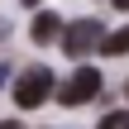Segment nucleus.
<instances>
[{
    "mask_svg": "<svg viewBox=\"0 0 129 129\" xmlns=\"http://www.w3.org/2000/svg\"><path fill=\"white\" fill-rule=\"evenodd\" d=\"M101 53H110V57H124V53H129V24L101 38Z\"/></svg>",
    "mask_w": 129,
    "mask_h": 129,
    "instance_id": "nucleus-5",
    "label": "nucleus"
},
{
    "mask_svg": "<svg viewBox=\"0 0 129 129\" xmlns=\"http://www.w3.org/2000/svg\"><path fill=\"white\" fill-rule=\"evenodd\" d=\"M48 96H53V72L48 67H24L19 81H14V105L19 110H38Z\"/></svg>",
    "mask_w": 129,
    "mask_h": 129,
    "instance_id": "nucleus-1",
    "label": "nucleus"
},
{
    "mask_svg": "<svg viewBox=\"0 0 129 129\" xmlns=\"http://www.w3.org/2000/svg\"><path fill=\"white\" fill-rule=\"evenodd\" d=\"M57 38H62V53L81 57V53H101V38H105V29H101V19H77V24H67Z\"/></svg>",
    "mask_w": 129,
    "mask_h": 129,
    "instance_id": "nucleus-2",
    "label": "nucleus"
},
{
    "mask_svg": "<svg viewBox=\"0 0 129 129\" xmlns=\"http://www.w3.org/2000/svg\"><path fill=\"white\" fill-rule=\"evenodd\" d=\"M115 5H120V10H129V0H115Z\"/></svg>",
    "mask_w": 129,
    "mask_h": 129,
    "instance_id": "nucleus-8",
    "label": "nucleus"
},
{
    "mask_svg": "<svg viewBox=\"0 0 129 129\" xmlns=\"http://www.w3.org/2000/svg\"><path fill=\"white\" fill-rule=\"evenodd\" d=\"M29 34H34V43H53V38L62 34V19H57V14H38Z\"/></svg>",
    "mask_w": 129,
    "mask_h": 129,
    "instance_id": "nucleus-4",
    "label": "nucleus"
},
{
    "mask_svg": "<svg viewBox=\"0 0 129 129\" xmlns=\"http://www.w3.org/2000/svg\"><path fill=\"white\" fill-rule=\"evenodd\" d=\"M124 96H129V81H124Z\"/></svg>",
    "mask_w": 129,
    "mask_h": 129,
    "instance_id": "nucleus-10",
    "label": "nucleus"
},
{
    "mask_svg": "<svg viewBox=\"0 0 129 129\" xmlns=\"http://www.w3.org/2000/svg\"><path fill=\"white\" fill-rule=\"evenodd\" d=\"M96 91H101V72H96V67H77L72 81L57 91V101H62V105H86Z\"/></svg>",
    "mask_w": 129,
    "mask_h": 129,
    "instance_id": "nucleus-3",
    "label": "nucleus"
},
{
    "mask_svg": "<svg viewBox=\"0 0 129 129\" xmlns=\"http://www.w3.org/2000/svg\"><path fill=\"white\" fill-rule=\"evenodd\" d=\"M0 129H24V124H19V120H5V124H0Z\"/></svg>",
    "mask_w": 129,
    "mask_h": 129,
    "instance_id": "nucleus-7",
    "label": "nucleus"
},
{
    "mask_svg": "<svg viewBox=\"0 0 129 129\" xmlns=\"http://www.w3.org/2000/svg\"><path fill=\"white\" fill-rule=\"evenodd\" d=\"M96 129H129V110H110V115H105Z\"/></svg>",
    "mask_w": 129,
    "mask_h": 129,
    "instance_id": "nucleus-6",
    "label": "nucleus"
},
{
    "mask_svg": "<svg viewBox=\"0 0 129 129\" xmlns=\"http://www.w3.org/2000/svg\"><path fill=\"white\" fill-rule=\"evenodd\" d=\"M24 5H38V0H24Z\"/></svg>",
    "mask_w": 129,
    "mask_h": 129,
    "instance_id": "nucleus-9",
    "label": "nucleus"
}]
</instances>
